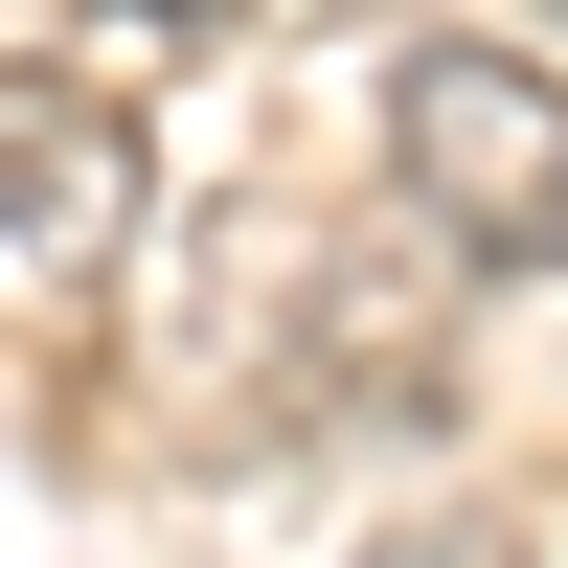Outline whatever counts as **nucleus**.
<instances>
[{"mask_svg":"<svg viewBox=\"0 0 568 568\" xmlns=\"http://www.w3.org/2000/svg\"><path fill=\"white\" fill-rule=\"evenodd\" d=\"M387 182L455 273H568V69L500 23L387 45Z\"/></svg>","mask_w":568,"mask_h":568,"instance_id":"1","label":"nucleus"},{"mask_svg":"<svg viewBox=\"0 0 568 568\" xmlns=\"http://www.w3.org/2000/svg\"><path fill=\"white\" fill-rule=\"evenodd\" d=\"M136 205H160L136 91H91V69H45V45H0V251H23V273H114Z\"/></svg>","mask_w":568,"mask_h":568,"instance_id":"2","label":"nucleus"}]
</instances>
